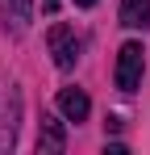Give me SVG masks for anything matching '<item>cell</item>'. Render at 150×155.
Segmentation results:
<instances>
[{
  "instance_id": "obj_7",
  "label": "cell",
  "mask_w": 150,
  "mask_h": 155,
  "mask_svg": "<svg viewBox=\"0 0 150 155\" xmlns=\"http://www.w3.org/2000/svg\"><path fill=\"white\" fill-rule=\"evenodd\" d=\"M58 4L63 0H42V13H58Z\"/></svg>"
},
{
  "instance_id": "obj_6",
  "label": "cell",
  "mask_w": 150,
  "mask_h": 155,
  "mask_svg": "<svg viewBox=\"0 0 150 155\" xmlns=\"http://www.w3.org/2000/svg\"><path fill=\"white\" fill-rule=\"evenodd\" d=\"M117 17H121L125 29H146L150 25V0H121Z\"/></svg>"
},
{
  "instance_id": "obj_5",
  "label": "cell",
  "mask_w": 150,
  "mask_h": 155,
  "mask_svg": "<svg viewBox=\"0 0 150 155\" xmlns=\"http://www.w3.org/2000/svg\"><path fill=\"white\" fill-rule=\"evenodd\" d=\"M0 8H4L8 34H25V29H29V21H33V0H0Z\"/></svg>"
},
{
  "instance_id": "obj_1",
  "label": "cell",
  "mask_w": 150,
  "mask_h": 155,
  "mask_svg": "<svg viewBox=\"0 0 150 155\" xmlns=\"http://www.w3.org/2000/svg\"><path fill=\"white\" fill-rule=\"evenodd\" d=\"M142 71H146V51H142V42H125L121 54H117V88L121 92H138V84H142Z\"/></svg>"
},
{
  "instance_id": "obj_3",
  "label": "cell",
  "mask_w": 150,
  "mask_h": 155,
  "mask_svg": "<svg viewBox=\"0 0 150 155\" xmlns=\"http://www.w3.org/2000/svg\"><path fill=\"white\" fill-rule=\"evenodd\" d=\"M58 113H63L67 122H83V117L92 113L88 92H83V88H63V92H58Z\"/></svg>"
},
{
  "instance_id": "obj_2",
  "label": "cell",
  "mask_w": 150,
  "mask_h": 155,
  "mask_svg": "<svg viewBox=\"0 0 150 155\" xmlns=\"http://www.w3.org/2000/svg\"><path fill=\"white\" fill-rule=\"evenodd\" d=\"M46 42H50V54H54V67L71 71L75 59H79V34H75V25H50Z\"/></svg>"
},
{
  "instance_id": "obj_8",
  "label": "cell",
  "mask_w": 150,
  "mask_h": 155,
  "mask_svg": "<svg viewBox=\"0 0 150 155\" xmlns=\"http://www.w3.org/2000/svg\"><path fill=\"white\" fill-rule=\"evenodd\" d=\"M75 4H79V8H92V4H96V0H75Z\"/></svg>"
},
{
  "instance_id": "obj_4",
  "label": "cell",
  "mask_w": 150,
  "mask_h": 155,
  "mask_svg": "<svg viewBox=\"0 0 150 155\" xmlns=\"http://www.w3.org/2000/svg\"><path fill=\"white\" fill-rule=\"evenodd\" d=\"M67 147V134H63V122L54 113H42V130H38V151L42 155H54Z\"/></svg>"
}]
</instances>
